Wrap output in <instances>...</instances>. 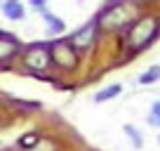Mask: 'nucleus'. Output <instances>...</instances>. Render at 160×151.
<instances>
[{"mask_svg":"<svg viewBox=\"0 0 160 151\" xmlns=\"http://www.w3.org/2000/svg\"><path fill=\"white\" fill-rule=\"evenodd\" d=\"M158 33H160V17L144 14L139 19H134L125 33V52L127 55H137V52L146 50L158 38Z\"/></svg>","mask_w":160,"mask_h":151,"instance_id":"1","label":"nucleus"},{"mask_svg":"<svg viewBox=\"0 0 160 151\" xmlns=\"http://www.w3.org/2000/svg\"><path fill=\"white\" fill-rule=\"evenodd\" d=\"M21 64L31 73H45L52 66L50 43H31L21 50Z\"/></svg>","mask_w":160,"mask_h":151,"instance_id":"2","label":"nucleus"},{"mask_svg":"<svg viewBox=\"0 0 160 151\" xmlns=\"http://www.w3.org/2000/svg\"><path fill=\"white\" fill-rule=\"evenodd\" d=\"M99 19V26H106V29H120V26H125L130 19H137L132 17V5L127 3H108V5L101 7V12L97 14Z\"/></svg>","mask_w":160,"mask_h":151,"instance_id":"3","label":"nucleus"},{"mask_svg":"<svg viewBox=\"0 0 160 151\" xmlns=\"http://www.w3.org/2000/svg\"><path fill=\"white\" fill-rule=\"evenodd\" d=\"M50 57L52 64L61 71H73L78 69L80 55L73 50V45L68 43V38H61V40H52L50 43Z\"/></svg>","mask_w":160,"mask_h":151,"instance_id":"4","label":"nucleus"},{"mask_svg":"<svg viewBox=\"0 0 160 151\" xmlns=\"http://www.w3.org/2000/svg\"><path fill=\"white\" fill-rule=\"evenodd\" d=\"M99 19H90L85 26H80L75 33H71L68 35V43L73 45V50L78 52V55H82V52H87L92 45L97 43V38H99Z\"/></svg>","mask_w":160,"mask_h":151,"instance_id":"5","label":"nucleus"},{"mask_svg":"<svg viewBox=\"0 0 160 151\" xmlns=\"http://www.w3.org/2000/svg\"><path fill=\"white\" fill-rule=\"evenodd\" d=\"M24 50L19 40H17L14 33H7V31H0V66L10 64L19 52Z\"/></svg>","mask_w":160,"mask_h":151,"instance_id":"6","label":"nucleus"},{"mask_svg":"<svg viewBox=\"0 0 160 151\" xmlns=\"http://www.w3.org/2000/svg\"><path fill=\"white\" fill-rule=\"evenodd\" d=\"M0 10H2L5 19H10V21H21V19H26V7L21 5L19 0H7V3H2V5H0Z\"/></svg>","mask_w":160,"mask_h":151,"instance_id":"7","label":"nucleus"},{"mask_svg":"<svg viewBox=\"0 0 160 151\" xmlns=\"http://www.w3.org/2000/svg\"><path fill=\"white\" fill-rule=\"evenodd\" d=\"M42 21H45V26H47V35H61L66 31V24L57 14H52L50 10L42 12Z\"/></svg>","mask_w":160,"mask_h":151,"instance_id":"8","label":"nucleus"},{"mask_svg":"<svg viewBox=\"0 0 160 151\" xmlns=\"http://www.w3.org/2000/svg\"><path fill=\"white\" fill-rule=\"evenodd\" d=\"M122 92V83H111V85H106L104 90H99L92 99H94V104H104V102H111L115 99V97Z\"/></svg>","mask_w":160,"mask_h":151,"instance_id":"9","label":"nucleus"},{"mask_svg":"<svg viewBox=\"0 0 160 151\" xmlns=\"http://www.w3.org/2000/svg\"><path fill=\"white\" fill-rule=\"evenodd\" d=\"M160 81V64H153L144 71L141 76H137V83L139 85H153V83Z\"/></svg>","mask_w":160,"mask_h":151,"instance_id":"10","label":"nucleus"},{"mask_svg":"<svg viewBox=\"0 0 160 151\" xmlns=\"http://www.w3.org/2000/svg\"><path fill=\"white\" fill-rule=\"evenodd\" d=\"M40 142H42V137H40L38 132H28V135H21L19 139H17V146H19L21 151H33Z\"/></svg>","mask_w":160,"mask_h":151,"instance_id":"11","label":"nucleus"},{"mask_svg":"<svg viewBox=\"0 0 160 151\" xmlns=\"http://www.w3.org/2000/svg\"><path fill=\"white\" fill-rule=\"evenodd\" d=\"M122 132L127 135V139H130V144L134 146V149H144V135H141L132 123H125V125H122Z\"/></svg>","mask_w":160,"mask_h":151,"instance_id":"12","label":"nucleus"},{"mask_svg":"<svg viewBox=\"0 0 160 151\" xmlns=\"http://www.w3.org/2000/svg\"><path fill=\"white\" fill-rule=\"evenodd\" d=\"M148 123L153 128H158L160 130V99H155L153 104H151V111H148Z\"/></svg>","mask_w":160,"mask_h":151,"instance_id":"13","label":"nucleus"},{"mask_svg":"<svg viewBox=\"0 0 160 151\" xmlns=\"http://www.w3.org/2000/svg\"><path fill=\"white\" fill-rule=\"evenodd\" d=\"M0 146H2V142H0Z\"/></svg>","mask_w":160,"mask_h":151,"instance_id":"14","label":"nucleus"},{"mask_svg":"<svg viewBox=\"0 0 160 151\" xmlns=\"http://www.w3.org/2000/svg\"><path fill=\"white\" fill-rule=\"evenodd\" d=\"M158 142H160V137H158Z\"/></svg>","mask_w":160,"mask_h":151,"instance_id":"15","label":"nucleus"}]
</instances>
